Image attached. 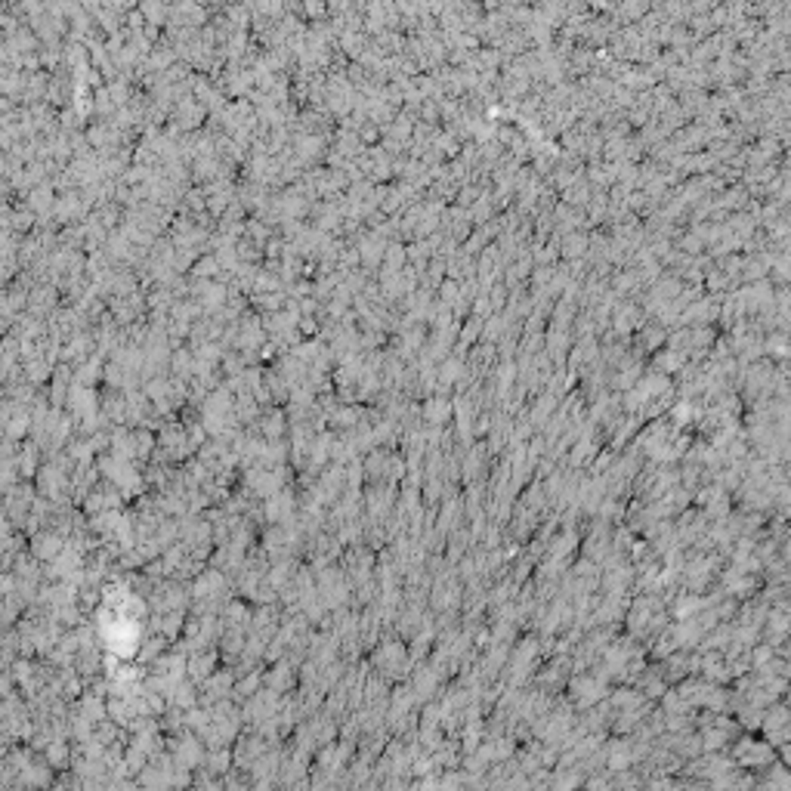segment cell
<instances>
[{
	"label": "cell",
	"mask_w": 791,
	"mask_h": 791,
	"mask_svg": "<svg viewBox=\"0 0 791 791\" xmlns=\"http://www.w3.org/2000/svg\"><path fill=\"white\" fill-rule=\"evenodd\" d=\"M739 761H742V767H761V763L770 761V748L745 742V745H739Z\"/></svg>",
	"instance_id": "6da1fadb"
}]
</instances>
